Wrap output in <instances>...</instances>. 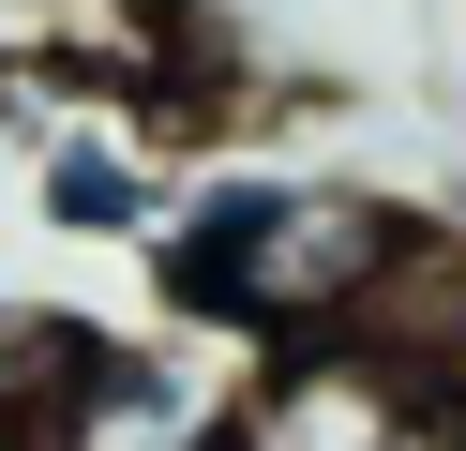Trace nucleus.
Instances as JSON below:
<instances>
[{"mask_svg":"<svg viewBox=\"0 0 466 451\" xmlns=\"http://www.w3.org/2000/svg\"><path fill=\"white\" fill-rule=\"evenodd\" d=\"M76 361H91V316H61V301H0V436L46 451V406L76 391Z\"/></svg>","mask_w":466,"mask_h":451,"instance_id":"nucleus-6","label":"nucleus"},{"mask_svg":"<svg viewBox=\"0 0 466 451\" xmlns=\"http://www.w3.org/2000/svg\"><path fill=\"white\" fill-rule=\"evenodd\" d=\"M346 346H376V361L436 406V436H451V421H466V226H406L391 286L361 301V331H346Z\"/></svg>","mask_w":466,"mask_h":451,"instance_id":"nucleus-4","label":"nucleus"},{"mask_svg":"<svg viewBox=\"0 0 466 451\" xmlns=\"http://www.w3.org/2000/svg\"><path fill=\"white\" fill-rule=\"evenodd\" d=\"M61 76V30H46V0H0V106L15 90H46Z\"/></svg>","mask_w":466,"mask_h":451,"instance_id":"nucleus-7","label":"nucleus"},{"mask_svg":"<svg viewBox=\"0 0 466 451\" xmlns=\"http://www.w3.org/2000/svg\"><path fill=\"white\" fill-rule=\"evenodd\" d=\"M226 451H436V406L376 346H271L226 406Z\"/></svg>","mask_w":466,"mask_h":451,"instance_id":"nucleus-3","label":"nucleus"},{"mask_svg":"<svg viewBox=\"0 0 466 451\" xmlns=\"http://www.w3.org/2000/svg\"><path fill=\"white\" fill-rule=\"evenodd\" d=\"M0 451H31V436H0Z\"/></svg>","mask_w":466,"mask_h":451,"instance_id":"nucleus-9","label":"nucleus"},{"mask_svg":"<svg viewBox=\"0 0 466 451\" xmlns=\"http://www.w3.org/2000/svg\"><path fill=\"white\" fill-rule=\"evenodd\" d=\"M226 376L211 346H151V331H91L76 391L46 406V451H226Z\"/></svg>","mask_w":466,"mask_h":451,"instance_id":"nucleus-2","label":"nucleus"},{"mask_svg":"<svg viewBox=\"0 0 466 451\" xmlns=\"http://www.w3.org/2000/svg\"><path fill=\"white\" fill-rule=\"evenodd\" d=\"M406 210L376 180H256L241 196V271H226V346H346L361 301L391 286Z\"/></svg>","mask_w":466,"mask_h":451,"instance_id":"nucleus-1","label":"nucleus"},{"mask_svg":"<svg viewBox=\"0 0 466 451\" xmlns=\"http://www.w3.org/2000/svg\"><path fill=\"white\" fill-rule=\"evenodd\" d=\"M31 210H46L61 241H151V226H166V166H151L136 120H76V136H46Z\"/></svg>","mask_w":466,"mask_h":451,"instance_id":"nucleus-5","label":"nucleus"},{"mask_svg":"<svg viewBox=\"0 0 466 451\" xmlns=\"http://www.w3.org/2000/svg\"><path fill=\"white\" fill-rule=\"evenodd\" d=\"M436 451H466V421H451V436H436Z\"/></svg>","mask_w":466,"mask_h":451,"instance_id":"nucleus-8","label":"nucleus"}]
</instances>
